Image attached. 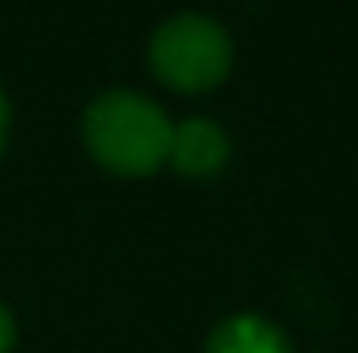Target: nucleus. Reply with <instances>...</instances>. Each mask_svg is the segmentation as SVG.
Wrapping results in <instances>:
<instances>
[{
  "mask_svg": "<svg viewBox=\"0 0 358 353\" xmlns=\"http://www.w3.org/2000/svg\"><path fill=\"white\" fill-rule=\"evenodd\" d=\"M0 353H13V316L0 303Z\"/></svg>",
  "mask_w": 358,
  "mask_h": 353,
  "instance_id": "nucleus-6",
  "label": "nucleus"
},
{
  "mask_svg": "<svg viewBox=\"0 0 358 353\" xmlns=\"http://www.w3.org/2000/svg\"><path fill=\"white\" fill-rule=\"evenodd\" d=\"M167 163L183 179H213L229 163V137H225L221 125H213L204 117H192V121H183V125L171 129Z\"/></svg>",
  "mask_w": 358,
  "mask_h": 353,
  "instance_id": "nucleus-3",
  "label": "nucleus"
},
{
  "mask_svg": "<svg viewBox=\"0 0 358 353\" xmlns=\"http://www.w3.org/2000/svg\"><path fill=\"white\" fill-rule=\"evenodd\" d=\"M234 67V42L221 21L204 13H179L150 38V71L176 91H213Z\"/></svg>",
  "mask_w": 358,
  "mask_h": 353,
  "instance_id": "nucleus-2",
  "label": "nucleus"
},
{
  "mask_svg": "<svg viewBox=\"0 0 358 353\" xmlns=\"http://www.w3.org/2000/svg\"><path fill=\"white\" fill-rule=\"evenodd\" d=\"M8 125H13V108H8V96L0 91V154L8 146Z\"/></svg>",
  "mask_w": 358,
  "mask_h": 353,
  "instance_id": "nucleus-5",
  "label": "nucleus"
},
{
  "mask_svg": "<svg viewBox=\"0 0 358 353\" xmlns=\"http://www.w3.org/2000/svg\"><path fill=\"white\" fill-rule=\"evenodd\" d=\"M167 112L138 91H104L84 112L88 154L113 175H155L171 150Z\"/></svg>",
  "mask_w": 358,
  "mask_h": 353,
  "instance_id": "nucleus-1",
  "label": "nucleus"
},
{
  "mask_svg": "<svg viewBox=\"0 0 358 353\" xmlns=\"http://www.w3.org/2000/svg\"><path fill=\"white\" fill-rule=\"evenodd\" d=\"M208 353H296V350L263 316H229L213 329Z\"/></svg>",
  "mask_w": 358,
  "mask_h": 353,
  "instance_id": "nucleus-4",
  "label": "nucleus"
}]
</instances>
